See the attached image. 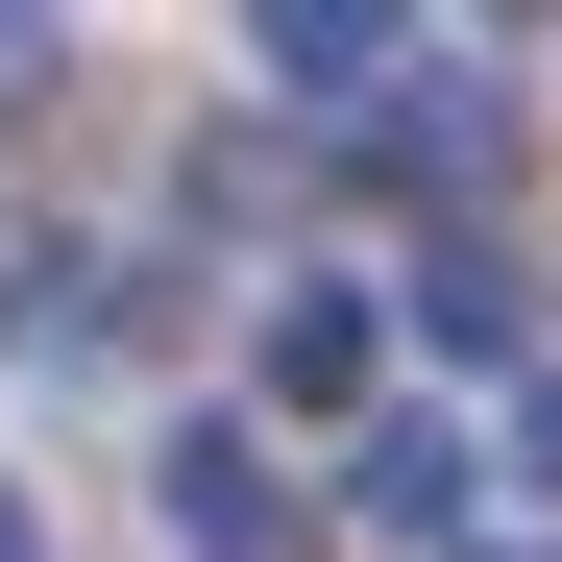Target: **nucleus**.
Segmentation results:
<instances>
[{
  "mask_svg": "<svg viewBox=\"0 0 562 562\" xmlns=\"http://www.w3.org/2000/svg\"><path fill=\"white\" fill-rule=\"evenodd\" d=\"M147 490H171V538H196V562H318V514L269 490V440H245V416H171Z\"/></svg>",
  "mask_w": 562,
  "mask_h": 562,
  "instance_id": "obj_1",
  "label": "nucleus"
},
{
  "mask_svg": "<svg viewBox=\"0 0 562 562\" xmlns=\"http://www.w3.org/2000/svg\"><path fill=\"white\" fill-rule=\"evenodd\" d=\"M0 367H49V392L123 367V269H99V245H0Z\"/></svg>",
  "mask_w": 562,
  "mask_h": 562,
  "instance_id": "obj_2",
  "label": "nucleus"
},
{
  "mask_svg": "<svg viewBox=\"0 0 562 562\" xmlns=\"http://www.w3.org/2000/svg\"><path fill=\"white\" fill-rule=\"evenodd\" d=\"M342 514H367V538H464V514H490V464H464L440 416H367V440H342Z\"/></svg>",
  "mask_w": 562,
  "mask_h": 562,
  "instance_id": "obj_3",
  "label": "nucleus"
},
{
  "mask_svg": "<svg viewBox=\"0 0 562 562\" xmlns=\"http://www.w3.org/2000/svg\"><path fill=\"white\" fill-rule=\"evenodd\" d=\"M245 74H294V99H416V25H367V0H269Z\"/></svg>",
  "mask_w": 562,
  "mask_h": 562,
  "instance_id": "obj_4",
  "label": "nucleus"
},
{
  "mask_svg": "<svg viewBox=\"0 0 562 562\" xmlns=\"http://www.w3.org/2000/svg\"><path fill=\"white\" fill-rule=\"evenodd\" d=\"M245 392H269V416H342V392H367V294H269Z\"/></svg>",
  "mask_w": 562,
  "mask_h": 562,
  "instance_id": "obj_5",
  "label": "nucleus"
},
{
  "mask_svg": "<svg viewBox=\"0 0 562 562\" xmlns=\"http://www.w3.org/2000/svg\"><path fill=\"white\" fill-rule=\"evenodd\" d=\"M490 147H514V99H490V74H416V99H392V171H440V196H464Z\"/></svg>",
  "mask_w": 562,
  "mask_h": 562,
  "instance_id": "obj_6",
  "label": "nucleus"
},
{
  "mask_svg": "<svg viewBox=\"0 0 562 562\" xmlns=\"http://www.w3.org/2000/svg\"><path fill=\"white\" fill-rule=\"evenodd\" d=\"M416 318H440V367H514V318H538V294H514L490 245H440V269H416Z\"/></svg>",
  "mask_w": 562,
  "mask_h": 562,
  "instance_id": "obj_7",
  "label": "nucleus"
},
{
  "mask_svg": "<svg viewBox=\"0 0 562 562\" xmlns=\"http://www.w3.org/2000/svg\"><path fill=\"white\" fill-rule=\"evenodd\" d=\"M514 490H562V367H538V392H514Z\"/></svg>",
  "mask_w": 562,
  "mask_h": 562,
  "instance_id": "obj_8",
  "label": "nucleus"
},
{
  "mask_svg": "<svg viewBox=\"0 0 562 562\" xmlns=\"http://www.w3.org/2000/svg\"><path fill=\"white\" fill-rule=\"evenodd\" d=\"M25 74H49V25H0V99H25Z\"/></svg>",
  "mask_w": 562,
  "mask_h": 562,
  "instance_id": "obj_9",
  "label": "nucleus"
},
{
  "mask_svg": "<svg viewBox=\"0 0 562 562\" xmlns=\"http://www.w3.org/2000/svg\"><path fill=\"white\" fill-rule=\"evenodd\" d=\"M0 562H49V514H25V490H0Z\"/></svg>",
  "mask_w": 562,
  "mask_h": 562,
  "instance_id": "obj_10",
  "label": "nucleus"
}]
</instances>
